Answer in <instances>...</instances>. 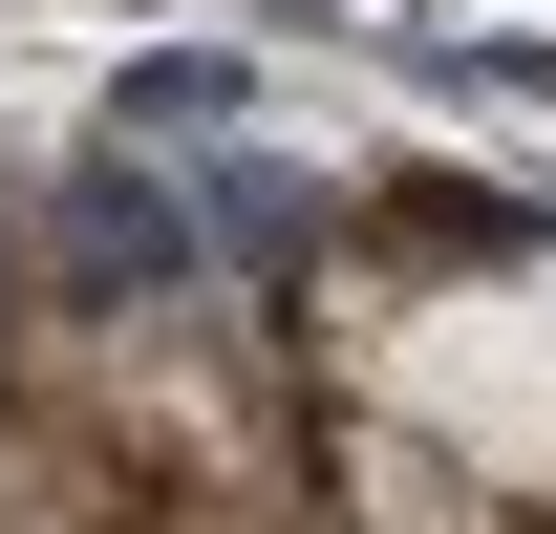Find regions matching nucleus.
I'll use <instances>...</instances> for the list:
<instances>
[{
	"label": "nucleus",
	"instance_id": "1",
	"mask_svg": "<svg viewBox=\"0 0 556 534\" xmlns=\"http://www.w3.org/2000/svg\"><path fill=\"white\" fill-rule=\"evenodd\" d=\"M300 513H321V449L236 300H129L43 342L0 406V534H300Z\"/></svg>",
	"mask_w": 556,
	"mask_h": 534
}]
</instances>
